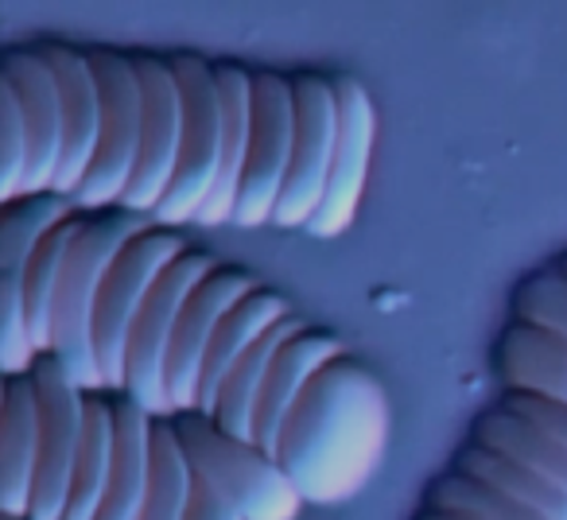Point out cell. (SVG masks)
I'll list each match as a JSON object with an SVG mask.
<instances>
[{
  "instance_id": "8992f818",
  "label": "cell",
  "mask_w": 567,
  "mask_h": 520,
  "mask_svg": "<svg viewBox=\"0 0 567 520\" xmlns=\"http://www.w3.org/2000/svg\"><path fill=\"white\" fill-rule=\"evenodd\" d=\"M175 66V79L183 90V148L179 167L167 187L164 202L152 210L156 226H175L198 221L206 198L218 179V152H221V97L214 82V63L203 55H167Z\"/></svg>"
},
{
  "instance_id": "ffe728a7",
  "label": "cell",
  "mask_w": 567,
  "mask_h": 520,
  "mask_svg": "<svg viewBox=\"0 0 567 520\" xmlns=\"http://www.w3.org/2000/svg\"><path fill=\"white\" fill-rule=\"evenodd\" d=\"M292 315L288 300L276 295L272 288H252L226 319H221L218 334H214L210 350H206V362H203V381H198V408L203 416H214L218 408V393L226 385V377L234 373V365L241 362L245 354L252 350V342L260 339L265 331H272L280 319Z\"/></svg>"
},
{
  "instance_id": "52a82bcc",
  "label": "cell",
  "mask_w": 567,
  "mask_h": 520,
  "mask_svg": "<svg viewBox=\"0 0 567 520\" xmlns=\"http://www.w3.org/2000/svg\"><path fill=\"white\" fill-rule=\"evenodd\" d=\"M218 269V260L206 249H187L179 260L167 264L159 277L156 292L148 295L141 319L128 339V362H125V396H133L141 408H148L156 419H172V401H167V354H172V339L187 300L195 288L203 284L210 272Z\"/></svg>"
},
{
  "instance_id": "d6986e66",
  "label": "cell",
  "mask_w": 567,
  "mask_h": 520,
  "mask_svg": "<svg viewBox=\"0 0 567 520\" xmlns=\"http://www.w3.org/2000/svg\"><path fill=\"white\" fill-rule=\"evenodd\" d=\"M494 365L505 393H533L544 401L567 404V339L548 326L513 319L497 334Z\"/></svg>"
},
{
  "instance_id": "44dd1931",
  "label": "cell",
  "mask_w": 567,
  "mask_h": 520,
  "mask_svg": "<svg viewBox=\"0 0 567 520\" xmlns=\"http://www.w3.org/2000/svg\"><path fill=\"white\" fill-rule=\"evenodd\" d=\"M117 419V450H113V474L105 501L94 520H141V509L148 501L152 486V427L156 416L148 408L125 396L113 404Z\"/></svg>"
},
{
  "instance_id": "5b68a950",
  "label": "cell",
  "mask_w": 567,
  "mask_h": 520,
  "mask_svg": "<svg viewBox=\"0 0 567 520\" xmlns=\"http://www.w3.org/2000/svg\"><path fill=\"white\" fill-rule=\"evenodd\" d=\"M102 86V144H97L94 167L74 195L79 210H110L121 206L128 183H133L136 159H141L144 136V86L136 59L128 51L94 48L90 51Z\"/></svg>"
},
{
  "instance_id": "9a60e30c",
  "label": "cell",
  "mask_w": 567,
  "mask_h": 520,
  "mask_svg": "<svg viewBox=\"0 0 567 520\" xmlns=\"http://www.w3.org/2000/svg\"><path fill=\"white\" fill-rule=\"evenodd\" d=\"M0 79L12 82L28 121V175L20 198L48 195L63 164V97H59L55 71L40 48H12L4 55Z\"/></svg>"
},
{
  "instance_id": "e0dca14e",
  "label": "cell",
  "mask_w": 567,
  "mask_h": 520,
  "mask_svg": "<svg viewBox=\"0 0 567 520\" xmlns=\"http://www.w3.org/2000/svg\"><path fill=\"white\" fill-rule=\"evenodd\" d=\"M334 357H342V339L331 331H319V326L300 331L276 354L257 404V447L265 455L276 458V447H280V435L288 427V419H292V412L300 408L303 393L319 377V370L331 365Z\"/></svg>"
},
{
  "instance_id": "5bb4252c",
  "label": "cell",
  "mask_w": 567,
  "mask_h": 520,
  "mask_svg": "<svg viewBox=\"0 0 567 520\" xmlns=\"http://www.w3.org/2000/svg\"><path fill=\"white\" fill-rule=\"evenodd\" d=\"M40 51L55 71L59 97H63V164L51 190L74 198L102 144V86H97L90 51L66 48V43H40Z\"/></svg>"
},
{
  "instance_id": "ba28073f",
  "label": "cell",
  "mask_w": 567,
  "mask_h": 520,
  "mask_svg": "<svg viewBox=\"0 0 567 520\" xmlns=\"http://www.w3.org/2000/svg\"><path fill=\"white\" fill-rule=\"evenodd\" d=\"M32 377L40 388V470H35L32 517L63 520L74 462L86 435V385L55 354L35 357Z\"/></svg>"
},
{
  "instance_id": "e575fe53",
  "label": "cell",
  "mask_w": 567,
  "mask_h": 520,
  "mask_svg": "<svg viewBox=\"0 0 567 520\" xmlns=\"http://www.w3.org/2000/svg\"><path fill=\"white\" fill-rule=\"evenodd\" d=\"M416 520H478V517H466V512H443V509H427L424 517Z\"/></svg>"
},
{
  "instance_id": "277c9868",
  "label": "cell",
  "mask_w": 567,
  "mask_h": 520,
  "mask_svg": "<svg viewBox=\"0 0 567 520\" xmlns=\"http://www.w3.org/2000/svg\"><path fill=\"white\" fill-rule=\"evenodd\" d=\"M187 249V237L175 226H152L117 252L94 315V354L97 365H102L105 388H121L125 393L128 339H133L136 319H141L148 295L156 292L167 264L179 260Z\"/></svg>"
},
{
  "instance_id": "484cf974",
  "label": "cell",
  "mask_w": 567,
  "mask_h": 520,
  "mask_svg": "<svg viewBox=\"0 0 567 520\" xmlns=\"http://www.w3.org/2000/svg\"><path fill=\"white\" fill-rule=\"evenodd\" d=\"M86 214L74 210L66 221H59L43 245L35 249L32 264H28V319H32V342L40 354H51V334H55V300L59 284H63L66 257H71L74 241H79Z\"/></svg>"
},
{
  "instance_id": "d4e9b609",
  "label": "cell",
  "mask_w": 567,
  "mask_h": 520,
  "mask_svg": "<svg viewBox=\"0 0 567 520\" xmlns=\"http://www.w3.org/2000/svg\"><path fill=\"white\" fill-rule=\"evenodd\" d=\"M74 210H79L74 198H63L55 190L17 198V202L4 206V218H0V280H24L28 284V264H32L35 249Z\"/></svg>"
},
{
  "instance_id": "30bf717a",
  "label": "cell",
  "mask_w": 567,
  "mask_h": 520,
  "mask_svg": "<svg viewBox=\"0 0 567 520\" xmlns=\"http://www.w3.org/2000/svg\"><path fill=\"white\" fill-rule=\"evenodd\" d=\"M252 90H257V121H252V148L249 167H245L241 198H237L234 210V226L241 229L272 221L296 144L292 79L280 71H252Z\"/></svg>"
},
{
  "instance_id": "4fadbf2b",
  "label": "cell",
  "mask_w": 567,
  "mask_h": 520,
  "mask_svg": "<svg viewBox=\"0 0 567 520\" xmlns=\"http://www.w3.org/2000/svg\"><path fill=\"white\" fill-rule=\"evenodd\" d=\"M252 288H260V280L252 277V272L221 269L218 264L187 300V308H183V315H179V326H175L172 354H167V401H172L175 416L198 408V381H203L206 350H210L221 319H226Z\"/></svg>"
},
{
  "instance_id": "d6a6232c",
  "label": "cell",
  "mask_w": 567,
  "mask_h": 520,
  "mask_svg": "<svg viewBox=\"0 0 567 520\" xmlns=\"http://www.w3.org/2000/svg\"><path fill=\"white\" fill-rule=\"evenodd\" d=\"M502 404L509 412H517L520 419L536 427L540 435H548L551 443L567 450V404H556V401H544V396H533V393H505Z\"/></svg>"
},
{
  "instance_id": "1f68e13d",
  "label": "cell",
  "mask_w": 567,
  "mask_h": 520,
  "mask_svg": "<svg viewBox=\"0 0 567 520\" xmlns=\"http://www.w3.org/2000/svg\"><path fill=\"white\" fill-rule=\"evenodd\" d=\"M28 175V121L12 82L0 79V202L20 198Z\"/></svg>"
},
{
  "instance_id": "f546056e",
  "label": "cell",
  "mask_w": 567,
  "mask_h": 520,
  "mask_svg": "<svg viewBox=\"0 0 567 520\" xmlns=\"http://www.w3.org/2000/svg\"><path fill=\"white\" fill-rule=\"evenodd\" d=\"M513 319L517 323L548 326L567 339V252H559L556 264L536 269L513 288Z\"/></svg>"
},
{
  "instance_id": "9c48e42d",
  "label": "cell",
  "mask_w": 567,
  "mask_h": 520,
  "mask_svg": "<svg viewBox=\"0 0 567 520\" xmlns=\"http://www.w3.org/2000/svg\"><path fill=\"white\" fill-rule=\"evenodd\" d=\"M296 86V144L288 179H284L280 202H276L272 226L303 229L319 210L334 159V136H339V102L334 82L327 74H292Z\"/></svg>"
},
{
  "instance_id": "ac0fdd59",
  "label": "cell",
  "mask_w": 567,
  "mask_h": 520,
  "mask_svg": "<svg viewBox=\"0 0 567 520\" xmlns=\"http://www.w3.org/2000/svg\"><path fill=\"white\" fill-rule=\"evenodd\" d=\"M40 470V388L32 373L4 377L0 416V509L4 517H32Z\"/></svg>"
},
{
  "instance_id": "7402d4cb",
  "label": "cell",
  "mask_w": 567,
  "mask_h": 520,
  "mask_svg": "<svg viewBox=\"0 0 567 520\" xmlns=\"http://www.w3.org/2000/svg\"><path fill=\"white\" fill-rule=\"evenodd\" d=\"M300 331H308V323H303V315L292 311V315L280 319L272 331H265L252 342V350L234 365V373H229L218 393V408H214L218 427H226L229 435H237V439H245V443H257V404H260V393H265L268 370H272L276 354H280Z\"/></svg>"
},
{
  "instance_id": "7a4b0ae2",
  "label": "cell",
  "mask_w": 567,
  "mask_h": 520,
  "mask_svg": "<svg viewBox=\"0 0 567 520\" xmlns=\"http://www.w3.org/2000/svg\"><path fill=\"white\" fill-rule=\"evenodd\" d=\"M152 226L156 221L148 214H133L125 206L86 210V226H82L79 241H74L71 257H66L63 284H59V300H55L51 354L86 388H105L102 365H97L94 354V315H97L105 277H110L117 252Z\"/></svg>"
},
{
  "instance_id": "d590c367",
  "label": "cell",
  "mask_w": 567,
  "mask_h": 520,
  "mask_svg": "<svg viewBox=\"0 0 567 520\" xmlns=\"http://www.w3.org/2000/svg\"><path fill=\"white\" fill-rule=\"evenodd\" d=\"M4 520H35V517H4Z\"/></svg>"
},
{
  "instance_id": "4dcf8cb0",
  "label": "cell",
  "mask_w": 567,
  "mask_h": 520,
  "mask_svg": "<svg viewBox=\"0 0 567 520\" xmlns=\"http://www.w3.org/2000/svg\"><path fill=\"white\" fill-rule=\"evenodd\" d=\"M35 350L32 319H28V284L24 280H0V370L4 377L32 373Z\"/></svg>"
},
{
  "instance_id": "603a6c76",
  "label": "cell",
  "mask_w": 567,
  "mask_h": 520,
  "mask_svg": "<svg viewBox=\"0 0 567 520\" xmlns=\"http://www.w3.org/2000/svg\"><path fill=\"white\" fill-rule=\"evenodd\" d=\"M474 443L513 458L525 470H536L540 478H548L551 486H559L567 493V450L559 443H551L548 435H540L528 419H520L505 404H494V408H486L474 419Z\"/></svg>"
},
{
  "instance_id": "2e32d148",
  "label": "cell",
  "mask_w": 567,
  "mask_h": 520,
  "mask_svg": "<svg viewBox=\"0 0 567 520\" xmlns=\"http://www.w3.org/2000/svg\"><path fill=\"white\" fill-rule=\"evenodd\" d=\"M214 82L221 97V152H218V179L206 198L198 226H226L234 221L237 198H241L245 167L252 148V121H257V90L252 71L241 63H214Z\"/></svg>"
},
{
  "instance_id": "3957f363",
  "label": "cell",
  "mask_w": 567,
  "mask_h": 520,
  "mask_svg": "<svg viewBox=\"0 0 567 520\" xmlns=\"http://www.w3.org/2000/svg\"><path fill=\"white\" fill-rule=\"evenodd\" d=\"M179 431L183 455H187L195 481L241 512V520H296L300 517V489L280 470L272 455L229 435L214 416L203 412H179L172 416Z\"/></svg>"
},
{
  "instance_id": "4316f807",
  "label": "cell",
  "mask_w": 567,
  "mask_h": 520,
  "mask_svg": "<svg viewBox=\"0 0 567 520\" xmlns=\"http://www.w3.org/2000/svg\"><path fill=\"white\" fill-rule=\"evenodd\" d=\"M455 470L471 474L474 481L497 489V493L513 497V501L528 505L548 520H567V493L559 486H551L548 478H540L536 470H525L513 458L497 455V450L482 447V443H466L455 458Z\"/></svg>"
},
{
  "instance_id": "7c38bea8",
  "label": "cell",
  "mask_w": 567,
  "mask_h": 520,
  "mask_svg": "<svg viewBox=\"0 0 567 520\" xmlns=\"http://www.w3.org/2000/svg\"><path fill=\"white\" fill-rule=\"evenodd\" d=\"M136 71L144 86V136H141V159H136L133 183H128L121 206L133 214H148L164 202L167 187L179 167L183 148V90L175 79L172 59L136 51Z\"/></svg>"
},
{
  "instance_id": "836d02e7",
  "label": "cell",
  "mask_w": 567,
  "mask_h": 520,
  "mask_svg": "<svg viewBox=\"0 0 567 520\" xmlns=\"http://www.w3.org/2000/svg\"><path fill=\"white\" fill-rule=\"evenodd\" d=\"M187 520H241V512L234 505H226L218 493L195 481V493H190V509H187Z\"/></svg>"
},
{
  "instance_id": "f1b7e54d",
  "label": "cell",
  "mask_w": 567,
  "mask_h": 520,
  "mask_svg": "<svg viewBox=\"0 0 567 520\" xmlns=\"http://www.w3.org/2000/svg\"><path fill=\"white\" fill-rule=\"evenodd\" d=\"M427 509L466 512V517H478V520H548L536 509H528V505H520V501H513V497L474 481L471 474H463V470H451V474H443L440 481H432V489H427Z\"/></svg>"
},
{
  "instance_id": "cb8c5ba5",
  "label": "cell",
  "mask_w": 567,
  "mask_h": 520,
  "mask_svg": "<svg viewBox=\"0 0 567 520\" xmlns=\"http://www.w3.org/2000/svg\"><path fill=\"white\" fill-rule=\"evenodd\" d=\"M113 450H117V419H113L110 401L86 404V435H82L79 462H74L71 497H66L63 520H94L105 501L113 474Z\"/></svg>"
},
{
  "instance_id": "8fae6325",
  "label": "cell",
  "mask_w": 567,
  "mask_h": 520,
  "mask_svg": "<svg viewBox=\"0 0 567 520\" xmlns=\"http://www.w3.org/2000/svg\"><path fill=\"white\" fill-rule=\"evenodd\" d=\"M334 82V102H339V136H334V159L331 175H327V190L319 210L303 226V233L319 237H339L350 229L358 206H362V190L370 179V159L373 141H378V110L373 97L354 74H331Z\"/></svg>"
},
{
  "instance_id": "6da1fadb",
  "label": "cell",
  "mask_w": 567,
  "mask_h": 520,
  "mask_svg": "<svg viewBox=\"0 0 567 520\" xmlns=\"http://www.w3.org/2000/svg\"><path fill=\"white\" fill-rule=\"evenodd\" d=\"M389 404L378 377L347 354L319 370L276 447L303 501L339 505L365 486L385 447Z\"/></svg>"
},
{
  "instance_id": "83f0119b",
  "label": "cell",
  "mask_w": 567,
  "mask_h": 520,
  "mask_svg": "<svg viewBox=\"0 0 567 520\" xmlns=\"http://www.w3.org/2000/svg\"><path fill=\"white\" fill-rule=\"evenodd\" d=\"M190 493H195V470L183 455L179 431L172 419H156L152 427V486L141 520H187Z\"/></svg>"
}]
</instances>
